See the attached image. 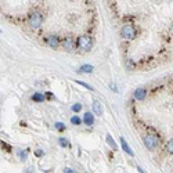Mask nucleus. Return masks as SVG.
I'll list each match as a JSON object with an SVG mask.
<instances>
[{
  "label": "nucleus",
  "mask_w": 173,
  "mask_h": 173,
  "mask_svg": "<svg viewBox=\"0 0 173 173\" xmlns=\"http://www.w3.org/2000/svg\"><path fill=\"white\" fill-rule=\"evenodd\" d=\"M171 33L173 35V24H172V26H171Z\"/></svg>",
  "instance_id": "nucleus-24"
},
{
  "label": "nucleus",
  "mask_w": 173,
  "mask_h": 173,
  "mask_svg": "<svg viewBox=\"0 0 173 173\" xmlns=\"http://www.w3.org/2000/svg\"><path fill=\"white\" fill-rule=\"evenodd\" d=\"M44 42H46V44L50 49H54V50L58 49V46L61 44V39H60L58 35H49V36H46Z\"/></svg>",
  "instance_id": "nucleus-5"
},
{
  "label": "nucleus",
  "mask_w": 173,
  "mask_h": 173,
  "mask_svg": "<svg viewBox=\"0 0 173 173\" xmlns=\"http://www.w3.org/2000/svg\"><path fill=\"white\" fill-rule=\"evenodd\" d=\"M75 83H78V85H80V86H83V87H86V89H89V90H94L91 86H89V85H86L85 82H80V80H73Z\"/></svg>",
  "instance_id": "nucleus-19"
},
{
  "label": "nucleus",
  "mask_w": 173,
  "mask_h": 173,
  "mask_svg": "<svg viewBox=\"0 0 173 173\" xmlns=\"http://www.w3.org/2000/svg\"><path fill=\"white\" fill-rule=\"evenodd\" d=\"M44 96H46V98H54V96H53V94L50 93V91H49V94L46 93V94H44Z\"/></svg>",
  "instance_id": "nucleus-23"
},
{
  "label": "nucleus",
  "mask_w": 173,
  "mask_h": 173,
  "mask_svg": "<svg viewBox=\"0 0 173 173\" xmlns=\"http://www.w3.org/2000/svg\"><path fill=\"white\" fill-rule=\"evenodd\" d=\"M141 139H143L144 145L150 151L157 150L158 145H159V139H158V136H155V135H150V133H147V135H143Z\"/></svg>",
  "instance_id": "nucleus-3"
},
{
  "label": "nucleus",
  "mask_w": 173,
  "mask_h": 173,
  "mask_svg": "<svg viewBox=\"0 0 173 173\" xmlns=\"http://www.w3.org/2000/svg\"><path fill=\"white\" fill-rule=\"evenodd\" d=\"M121 36L125 40H135L136 36H137V32H136L135 26L129 25V24L123 25L122 29H121Z\"/></svg>",
  "instance_id": "nucleus-4"
},
{
  "label": "nucleus",
  "mask_w": 173,
  "mask_h": 173,
  "mask_svg": "<svg viewBox=\"0 0 173 173\" xmlns=\"http://www.w3.org/2000/svg\"><path fill=\"white\" fill-rule=\"evenodd\" d=\"M76 47L80 50V51H90L91 47H93V39L89 35H82L76 39Z\"/></svg>",
  "instance_id": "nucleus-1"
},
{
  "label": "nucleus",
  "mask_w": 173,
  "mask_h": 173,
  "mask_svg": "<svg viewBox=\"0 0 173 173\" xmlns=\"http://www.w3.org/2000/svg\"><path fill=\"white\" fill-rule=\"evenodd\" d=\"M20 158H21V161H25L26 158H28V153L26 151H20Z\"/></svg>",
  "instance_id": "nucleus-20"
},
{
  "label": "nucleus",
  "mask_w": 173,
  "mask_h": 173,
  "mask_svg": "<svg viewBox=\"0 0 173 173\" xmlns=\"http://www.w3.org/2000/svg\"><path fill=\"white\" fill-rule=\"evenodd\" d=\"M91 108H93V112L96 114L97 116H101L103 115V111H104V108H103V104L100 103V101H93V104H91Z\"/></svg>",
  "instance_id": "nucleus-8"
},
{
  "label": "nucleus",
  "mask_w": 173,
  "mask_h": 173,
  "mask_svg": "<svg viewBox=\"0 0 173 173\" xmlns=\"http://www.w3.org/2000/svg\"><path fill=\"white\" fill-rule=\"evenodd\" d=\"M93 69H94L93 65H90V64H83V65H80V67H79L78 72H80V73H91V72H93Z\"/></svg>",
  "instance_id": "nucleus-10"
},
{
  "label": "nucleus",
  "mask_w": 173,
  "mask_h": 173,
  "mask_svg": "<svg viewBox=\"0 0 173 173\" xmlns=\"http://www.w3.org/2000/svg\"><path fill=\"white\" fill-rule=\"evenodd\" d=\"M121 145H122V150H123L127 155H130V157H133V155H135V154H133V151H132V148L129 147V144L126 143V140H125L123 137H121Z\"/></svg>",
  "instance_id": "nucleus-11"
},
{
  "label": "nucleus",
  "mask_w": 173,
  "mask_h": 173,
  "mask_svg": "<svg viewBox=\"0 0 173 173\" xmlns=\"http://www.w3.org/2000/svg\"><path fill=\"white\" fill-rule=\"evenodd\" d=\"M133 97L136 98V100H139V101H141V100H144L145 97H147V90L145 89H136L135 90V93H133Z\"/></svg>",
  "instance_id": "nucleus-9"
},
{
  "label": "nucleus",
  "mask_w": 173,
  "mask_h": 173,
  "mask_svg": "<svg viewBox=\"0 0 173 173\" xmlns=\"http://www.w3.org/2000/svg\"><path fill=\"white\" fill-rule=\"evenodd\" d=\"M165 151H166V154H169V155H173V139H172V140H169V141L166 143Z\"/></svg>",
  "instance_id": "nucleus-15"
},
{
  "label": "nucleus",
  "mask_w": 173,
  "mask_h": 173,
  "mask_svg": "<svg viewBox=\"0 0 173 173\" xmlns=\"http://www.w3.org/2000/svg\"><path fill=\"white\" fill-rule=\"evenodd\" d=\"M64 172H65V173H73L75 171H73L72 168H65V169H64Z\"/></svg>",
  "instance_id": "nucleus-22"
},
{
  "label": "nucleus",
  "mask_w": 173,
  "mask_h": 173,
  "mask_svg": "<svg viewBox=\"0 0 173 173\" xmlns=\"http://www.w3.org/2000/svg\"><path fill=\"white\" fill-rule=\"evenodd\" d=\"M82 108H83V107H82V104H80V103H75L72 107H71L72 112H75V114H78V112H80V111H82Z\"/></svg>",
  "instance_id": "nucleus-17"
},
{
  "label": "nucleus",
  "mask_w": 173,
  "mask_h": 173,
  "mask_svg": "<svg viewBox=\"0 0 173 173\" xmlns=\"http://www.w3.org/2000/svg\"><path fill=\"white\" fill-rule=\"evenodd\" d=\"M43 24V16L40 11H32L28 17V25L31 26V29H39Z\"/></svg>",
  "instance_id": "nucleus-2"
},
{
  "label": "nucleus",
  "mask_w": 173,
  "mask_h": 173,
  "mask_svg": "<svg viewBox=\"0 0 173 173\" xmlns=\"http://www.w3.org/2000/svg\"><path fill=\"white\" fill-rule=\"evenodd\" d=\"M54 127H55V130H58V132H64V130L67 129L65 123H62V122H55V123H54Z\"/></svg>",
  "instance_id": "nucleus-16"
},
{
  "label": "nucleus",
  "mask_w": 173,
  "mask_h": 173,
  "mask_svg": "<svg viewBox=\"0 0 173 173\" xmlns=\"http://www.w3.org/2000/svg\"><path fill=\"white\" fill-rule=\"evenodd\" d=\"M94 112H85V115H83V123L86 125V126H93L94 125Z\"/></svg>",
  "instance_id": "nucleus-7"
},
{
  "label": "nucleus",
  "mask_w": 173,
  "mask_h": 173,
  "mask_svg": "<svg viewBox=\"0 0 173 173\" xmlns=\"http://www.w3.org/2000/svg\"><path fill=\"white\" fill-rule=\"evenodd\" d=\"M58 144H60V147H61V148H68V147H71L69 140H67L65 137H58Z\"/></svg>",
  "instance_id": "nucleus-13"
},
{
  "label": "nucleus",
  "mask_w": 173,
  "mask_h": 173,
  "mask_svg": "<svg viewBox=\"0 0 173 173\" xmlns=\"http://www.w3.org/2000/svg\"><path fill=\"white\" fill-rule=\"evenodd\" d=\"M61 44H62V47H64V50H67V51H72L76 46V42L72 36H65L64 40L61 42Z\"/></svg>",
  "instance_id": "nucleus-6"
},
{
  "label": "nucleus",
  "mask_w": 173,
  "mask_h": 173,
  "mask_svg": "<svg viewBox=\"0 0 173 173\" xmlns=\"http://www.w3.org/2000/svg\"><path fill=\"white\" fill-rule=\"evenodd\" d=\"M71 123L75 125V126H80V123H83V119H80V116H78V115H73L71 118Z\"/></svg>",
  "instance_id": "nucleus-14"
},
{
  "label": "nucleus",
  "mask_w": 173,
  "mask_h": 173,
  "mask_svg": "<svg viewBox=\"0 0 173 173\" xmlns=\"http://www.w3.org/2000/svg\"><path fill=\"white\" fill-rule=\"evenodd\" d=\"M107 143H108V145H109L111 148H114V150L116 148V143L114 141V140H112L111 135H107Z\"/></svg>",
  "instance_id": "nucleus-18"
},
{
  "label": "nucleus",
  "mask_w": 173,
  "mask_h": 173,
  "mask_svg": "<svg viewBox=\"0 0 173 173\" xmlns=\"http://www.w3.org/2000/svg\"><path fill=\"white\" fill-rule=\"evenodd\" d=\"M32 100L36 101V103H43V101L46 100V96H44L43 93H39V91H36V93L32 96Z\"/></svg>",
  "instance_id": "nucleus-12"
},
{
  "label": "nucleus",
  "mask_w": 173,
  "mask_h": 173,
  "mask_svg": "<svg viewBox=\"0 0 173 173\" xmlns=\"http://www.w3.org/2000/svg\"><path fill=\"white\" fill-rule=\"evenodd\" d=\"M43 151H42V150H36V151H35V155H38V157H43Z\"/></svg>",
  "instance_id": "nucleus-21"
}]
</instances>
